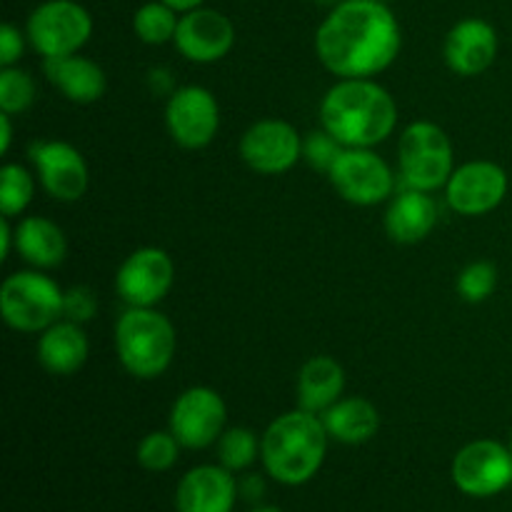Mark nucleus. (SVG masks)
I'll return each mask as SVG.
<instances>
[{"mask_svg": "<svg viewBox=\"0 0 512 512\" xmlns=\"http://www.w3.org/2000/svg\"><path fill=\"white\" fill-rule=\"evenodd\" d=\"M400 48L398 18L380 0H340L315 33L318 60L338 78H373L395 63Z\"/></svg>", "mask_w": 512, "mask_h": 512, "instance_id": "1", "label": "nucleus"}, {"mask_svg": "<svg viewBox=\"0 0 512 512\" xmlns=\"http://www.w3.org/2000/svg\"><path fill=\"white\" fill-rule=\"evenodd\" d=\"M398 125V103L373 78H338L320 100V128L343 148H375Z\"/></svg>", "mask_w": 512, "mask_h": 512, "instance_id": "2", "label": "nucleus"}, {"mask_svg": "<svg viewBox=\"0 0 512 512\" xmlns=\"http://www.w3.org/2000/svg\"><path fill=\"white\" fill-rule=\"evenodd\" d=\"M328 430L323 418L298 408L278 415L260 438L265 473L280 485H303L318 475L328 453Z\"/></svg>", "mask_w": 512, "mask_h": 512, "instance_id": "3", "label": "nucleus"}, {"mask_svg": "<svg viewBox=\"0 0 512 512\" xmlns=\"http://www.w3.org/2000/svg\"><path fill=\"white\" fill-rule=\"evenodd\" d=\"M178 335L155 308H128L115 323V353L138 380H155L173 365Z\"/></svg>", "mask_w": 512, "mask_h": 512, "instance_id": "4", "label": "nucleus"}, {"mask_svg": "<svg viewBox=\"0 0 512 512\" xmlns=\"http://www.w3.org/2000/svg\"><path fill=\"white\" fill-rule=\"evenodd\" d=\"M65 290L40 270L10 273L0 285V315L18 333H43L63 318Z\"/></svg>", "mask_w": 512, "mask_h": 512, "instance_id": "5", "label": "nucleus"}, {"mask_svg": "<svg viewBox=\"0 0 512 512\" xmlns=\"http://www.w3.org/2000/svg\"><path fill=\"white\" fill-rule=\"evenodd\" d=\"M398 163L405 188L433 193V190L445 188L453 175V143L438 123L415 120L400 133Z\"/></svg>", "mask_w": 512, "mask_h": 512, "instance_id": "6", "label": "nucleus"}, {"mask_svg": "<svg viewBox=\"0 0 512 512\" xmlns=\"http://www.w3.org/2000/svg\"><path fill=\"white\" fill-rule=\"evenodd\" d=\"M28 40L45 60L75 55L93 35V18L75 0H45L30 13Z\"/></svg>", "mask_w": 512, "mask_h": 512, "instance_id": "7", "label": "nucleus"}, {"mask_svg": "<svg viewBox=\"0 0 512 512\" xmlns=\"http://www.w3.org/2000/svg\"><path fill=\"white\" fill-rule=\"evenodd\" d=\"M228 423V405L218 390L193 385L175 398L168 430L188 450H205L220 440Z\"/></svg>", "mask_w": 512, "mask_h": 512, "instance_id": "8", "label": "nucleus"}, {"mask_svg": "<svg viewBox=\"0 0 512 512\" xmlns=\"http://www.w3.org/2000/svg\"><path fill=\"white\" fill-rule=\"evenodd\" d=\"M455 488L468 498H493L512 485V450L498 440H473L453 458Z\"/></svg>", "mask_w": 512, "mask_h": 512, "instance_id": "9", "label": "nucleus"}, {"mask_svg": "<svg viewBox=\"0 0 512 512\" xmlns=\"http://www.w3.org/2000/svg\"><path fill=\"white\" fill-rule=\"evenodd\" d=\"M338 195L360 208H373L395 190V173L373 148H345L328 173Z\"/></svg>", "mask_w": 512, "mask_h": 512, "instance_id": "10", "label": "nucleus"}, {"mask_svg": "<svg viewBox=\"0 0 512 512\" xmlns=\"http://www.w3.org/2000/svg\"><path fill=\"white\" fill-rule=\"evenodd\" d=\"M175 280L173 258L163 248H138L120 263L115 293L128 308H155L163 303Z\"/></svg>", "mask_w": 512, "mask_h": 512, "instance_id": "11", "label": "nucleus"}, {"mask_svg": "<svg viewBox=\"0 0 512 512\" xmlns=\"http://www.w3.org/2000/svg\"><path fill=\"white\" fill-rule=\"evenodd\" d=\"M165 125L180 148H205L220 128L218 98L203 85H183L165 103Z\"/></svg>", "mask_w": 512, "mask_h": 512, "instance_id": "12", "label": "nucleus"}, {"mask_svg": "<svg viewBox=\"0 0 512 512\" xmlns=\"http://www.w3.org/2000/svg\"><path fill=\"white\" fill-rule=\"evenodd\" d=\"M238 153L250 170L260 175H283L303 158V138L290 123L263 118L243 133Z\"/></svg>", "mask_w": 512, "mask_h": 512, "instance_id": "13", "label": "nucleus"}, {"mask_svg": "<svg viewBox=\"0 0 512 512\" xmlns=\"http://www.w3.org/2000/svg\"><path fill=\"white\" fill-rule=\"evenodd\" d=\"M510 188L508 173L493 160H470L453 170L445 185V200L450 208L468 218L488 215L505 200Z\"/></svg>", "mask_w": 512, "mask_h": 512, "instance_id": "14", "label": "nucleus"}, {"mask_svg": "<svg viewBox=\"0 0 512 512\" xmlns=\"http://www.w3.org/2000/svg\"><path fill=\"white\" fill-rule=\"evenodd\" d=\"M30 160L50 198L60 203H75L88 190V163L75 145L63 140H35L30 145Z\"/></svg>", "mask_w": 512, "mask_h": 512, "instance_id": "15", "label": "nucleus"}, {"mask_svg": "<svg viewBox=\"0 0 512 512\" xmlns=\"http://www.w3.org/2000/svg\"><path fill=\"white\" fill-rule=\"evenodd\" d=\"M173 43L190 63H218L233 50L235 28L228 15L213 8H195L180 15Z\"/></svg>", "mask_w": 512, "mask_h": 512, "instance_id": "16", "label": "nucleus"}, {"mask_svg": "<svg viewBox=\"0 0 512 512\" xmlns=\"http://www.w3.org/2000/svg\"><path fill=\"white\" fill-rule=\"evenodd\" d=\"M498 33L483 18H465L450 28L445 38V63L455 75L475 78L498 58Z\"/></svg>", "mask_w": 512, "mask_h": 512, "instance_id": "17", "label": "nucleus"}, {"mask_svg": "<svg viewBox=\"0 0 512 512\" xmlns=\"http://www.w3.org/2000/svg\"><path fill=\"white\" fill-rule=\"evenodd\" d=\"M238 480L223 465H198L180 478L175 490L178 512H233Z\"/></svg>", "mask_w": 512, "mask_h": 512, "instance_id": "18", "label": "nucleus"}, {"mask_svg": "<svg viewBox=\"0 0 512 512\" xmlns=\"http://www.w3.org/2000/svg\"><path fill=\"white\" fill-rule=\"evenodd\" d=\"M438 215L433 195L418 188H403L385 210V233L393 243L415 245L433 233Z\"/></svg>", "mask_w": 512, "mask_h": 512, "instance_id": "19", "label": "nucleus"}, {"mask_svg": "<svg viewBox=\"0 0 512 512\" xmlns=\"http://www.w3.org/2000/svg\"><path fill=\"white\" fill-rule=\"evenodd\" d=\"M90 355L88 335L83 325L60 318L45 328L38 338V363L53 375H73Z\"/></svg>", "mask_w": 512, "mask_h": 512, "instance_id": "20", "label": "nucleus"}, {"mask_svg": "<svg viewBox=\"0 0 512 512\" xmlns=\"http://www.w3.org/2000/svg\"><path fill=\"white\" fill-rule=\"evenodd\" d=\"M45 75L50 83L70 100L78 105H90L103 98L105 93V70L95 60L85 55H65V58L45 60Z\"/></svg>", "mask_w": 512, "mask_h": 512, "instance_id": "21", "label": "nucleus"}, {"mask_svg": "<svg viewBox=\"0 0 512 512\" xmlns=\"http://www.w3.org/2000/svg\"><path fill=\"white\" fill-rule=\"evenodd\" d=\"M15 250L25 263L38 270L58 268L68 255V240L55 220L43 215H25L15 225Z\"/></svg>", "mask_w": 512, "mask_h": 512, "instance_id": "22", "label": "nucleus"}, {"mask_svg": "<svg viewBox=\"0 0 512 512\" xmlns=\"http://www.w3.org/2000/svg\"><path fill=\"white\" fill-rule=\"evenodd\" d=\"M345 370L333 355H313L298 373V408L323 415L343 398Z\"/></svg>", "mask_w": 512, "mask_h": 512, "instance_id": "23", "label": "nucleus"}, {"mask_svg": "<svg viewBox=\"0 0 512 512\" xmlns=\"http://www.w3.org/2000/svg\"><path fill=\"white\" fill-rule=\"evenodd\" d=\"M323 425L328 430L330 440H338L343 445H363L373 440L380 430V413L368 398H340L330 405L323 415Z\"/></svg>", "mask_w": 512, "mask_h": 512, "instance_id": "24", "label": "nucleus"}, {"mask_svg": "<svg viewBox=\"0 0 512 512\" xmlns=\"http://www.w3.org/2000/svg\"><path fill=\"white\" fill-rule=\"evenodd\" d=\"M178 23V13L170 5H165L163 0H158V3H145L133 15L135 35L148 45H165L170 40H175Z\"/></svg>", "mask_w": 512, "mask_h": 512, "instance_id": "25", "label": "nucleus"}, {"mask_svg": "<svg viewBox=\"0 0 512 512\" xmlns=\"http://www.w3.org/2000/svg\"><path fill=\"white\" fill-rule=\"evenodd\" d=\"M35 195V178L20 163H5L0 168V213L18 218Z\"/></svg>", "mask_w": 512, "mask_h": 512, "instance_id": "26", "label": "nucleus"}, {"mask_svg": "<svg viewBox=\"0 0 512 512\" xmlns=\"http://www.w3.org/2000/svg\"><path fill=\"white\" fill-rule=\"evenodd\" d=\"M215 445H218L220 465L230 473L248 470L260 455V440L250 428H228Z\"/></svg>", "mask_w": 512, "mask_h": 512, "instance_id": "27", "label": "nucleus"}, {"mask_svg": "<svg viewBox=\"0 0 512 512\" xmlns=\"http://www.w3.org/2000/svg\"><path fill=\"white\" fill-rule=\"evenodd\" d=\"M38 85L28 70L10 65L0 70V110L10 115H20L35 103Z\"/></svg>", "mask_w": 512, "mask_h": 512, "instance_id": "28", "label": "nucleus"}, {"mask_svg": "<svg viewBox=\"0 0 512 512\" xmlns=\"http://www.w3.org/2000/svg\"><path fill=\"white\" fill-rule=\"evenodd\" d=\"M180 448L183 445L178 443L170 430H153V433L145 435L138 443V463L140 468L148 470V473H168L180 458Z\"/></svg>", "mask_w": 512, "mask_h": 512, "instance_id": "29", "label": "nucleus"}, {"mask_svg": "<svg viewBox=\"0 0 512 512\" xmlns=\"http://www.w3.org/2000/svg\"><path fill=\"white\" fill-rule=\"evenodd\" d=\"M455 288L465 303H485L498 290V268L488 260H475L460 270Z\"/></svg>", "mask_w": 512, "mask_h": 512, "instance_id": "30", "label": "nucleus"}, {"mask_svg": "<svg viewBox=\"0 0 512 512\" xmlns=\"http://www.w3.org/2000/svg\"><path fill=\"white\" fill-rule=\"evenodd\" d=\"M343 150V145L323 128L313 130V133H308V138H303V158L308 160L310 168L323 170V173H330Z\"/></svg>", "mask_w": 512, "mask_h": 512, "instance_id": "31", "label": "nucleus"}, {"mask_svg": "<svg viewBox=\"0 0 512 512\" xmlns=\"http://www.w3.org/2000/svg\"><path fill=\"white\" fill-rule=\"evenodd\" d=\"M98 313V295L88 288V285H75V288L65 290L63 300V318L73 320V323H88Z\"/></svg>", "mask_w": 512, "mask_h": 512, "instance_id": "32", "label": "nucleus"}, {"mask_svg": "<svg viewBox=\"0 0 512 512\" xmlns=\"http://www.w3.org/2000/svg\"><path fill=\"white\" fill-rule=\"evenodd\" d=\"M23 33H20L15 25L5 23L3 28H0V65L3 68H10V65L18 63L20 58H23Z\"/></svg>", "mask_w": 512, "mask_h": 512, "instance_id": "33", "label": "nucleus"}, {"mask_svg": "<svg viewBox=\"0 0 512 512\" xmlns=\"http://www.w3.org/2000/svg\"><path fill=\"white\" fill-rule=\"evenodd\" d=\"M238 490H240V498H245L248 503H260L265 495V480L260 478V475L248 473L240 478Z\"/></svg>", "mask_w": 512, "mask_h": 512, "instance_id": "34", "label": "nucleus"}, {"mask_svg": "<svg viewBox=\"0 0 512 512\" xmlns=\"http://www.w3.org/2000/svg\"><path fill=\"white\" fill-rule=\"evenodd\" d=\"M148 85L150 90H153L155 95H173L175 90V80H173V73H170L168 68H153L148 73Z\"/></svg>", "mask_w": 512, "mask_h": 512, "instance_id": "35", "label": "nucleus"}, {"mask_svg": "<svg viewBox=\"0 0 512 512\" xmlns=\"http://www.w3.org/2000/svg\"><path fill=\"white\" fill-rule=\"evenodd\" d=\"M15 248V228L10 225V218L0 220V260L10 258V250Z\"/></svg>", "mask_w": 512, "mask_h": 512, "instance_id": "36", "label": "nucleus"}, {"mask_svg": "<svg viewBox=\"0 0 512 512\" xmlns=\"http://www.w3.org/2000/svg\"><path fill=\"white\" fill-rule=\"evenodd\" d=\"M10 118L13 115L0 110V153L3 155H8L10 143H13V123H10Z\"/></svg>", "mask_w": 512, "mask_h": 512, "instance_id": "37", "label": "nucleus"}, {"mask_svg": "<svg viewBox=\"0 0 512 512\" xmlns=\"http://www.w3.org/2000/svg\"><path fill=\"white\" fill-rule=\"evenodd\" d=\"M163 3L170 5L175 13H190L195 8H203L205 0H163Z\"/></svg>", "mask_w": 512, "mask_h": 512, "instance_id": "38", "label": "nucleus"}, {"mask_svg": "<svg viewBox=\"0 0 512 512\" xmlns=\"http://www.w3.org/2000/svg\"><path fill=\"white\" fill-rule=\"evenodd\" d=\"M250 512H283V510L273 508V505H258V508H253Z\"/></svg>", "mask_w": 512, "mask_h": 512, "instance_id": "39", "label": "nucleus"}, {"mask_svg": "<svg viewBox=\"0 0 512 512\" xmlns=\"http://www.w3.org/2000/svg\"><path fill=\"white\" fill-rule=\"evenodd\" d=\"M315 3H338V0H315Z\"/></svg>", "mask_w": 512, "mask_h": 512, "instance_id": "40", "label": "nucleus"}, {"mask_svg": "<svg viewBox=\"0 0 512 512\" xmlns=\"http://www.w3.org/2000/svg\"><path fill=\"white\" fill-rule=\"evenodd\" d=\"M380 3H388V0H380Z\"/></svg>", "mask_w": 512, "mask_h": 512, "instance_id": "41", "label": "nucleus"}, {"mask_svg": "<svg viewBox=\"0 0 512 512\" xmlns=\"http://www.w3.org/2000/svg\"><path fill=\"white\" fill-rule=\"evenodd\" d=\"M510 450H512V438H510Z\"/></svg>", "mask_w": 512, "mask_h": 512, "instance_id": "42", "label": "nucleus"}]
</instances>
